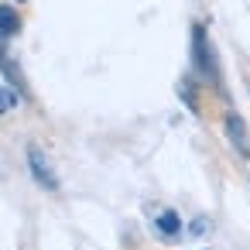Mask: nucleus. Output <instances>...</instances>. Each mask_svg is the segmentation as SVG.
<instances>
[{"label":"nucleus","instance_id":"nucleus-4","mask_svg":"<svg viewBox=\"0 0 250 250\" xmlns=\"http://www.w3.org/2000/svg\"><path fill=\"white\" fill-rule=\"evenodd\" d=\"M154 226H158V233H161L165 240H175V236L182 233V219H178L175 209H161V212L154 216Z\"/></svg>","mask_w":250,"mask_h":250},{"label":"nucleus","instance_id":"nucleus-3","mask_svg":"<svg viewBox=\"0 0 250 250\" xmlns=\"http://www.w3.org/2000/svg\"><path fill=\"white\" fill-rule=\"evenodd\" d=\"M28 168H31V175H35V182L42 185V188H48V192H55L59 188V178H55V171H52V165L45 161V154H42V147H28Z\"/></svg>","mask_w":250,"mask_h":250},{"label":"nucleus","instance_id":"nucleus-1","mask_svg":"<svg viewBox=\"0 0 250 250\" xmlns=\"http://www.w3.org/2000/svg\"><path fill=\"white\" fill-rule=\"evenodd\" d=\"M192 69L202 76V79H209V83H219V62H216V52H212V45H209V38H206V28H192Z\"/></svg>","mask_w":250,"mask_h":250},{"label":"nucleus","instance_id":"nucleus-7","mask_svg":"<svg viewBox=\"0 0 250 250\" xmlns=\"http://www.w3.org/2000/svg\"><path fill=\"white\" fill-rule=\"evenodd\" d=\"M18 4H24V0H18Z\"/></svg>","mask_w":250,"mask_h":250},{"label":"nucleus","instance_id":"nucleus-2","mask_svg":"<svg viewBox=\"0 0 250 250\" xmlns=\"http://www.w3.org/2000/svg\"><path fill=\"white\" fill-rule=\"evenodd\" d=\"M223 130H226L233 151H236L243 161H250V130H247V124H243V117H240L236 110H226V117H223Z\"/></svg>","mask_w":250,"mask_h":250},{"label":"nucleus","instance_id":"nucleus-6","mask_svg":"<svg viewBox=\"0 0 250 250\" xmlns=\"http://www.w3.org/2000/svg\"><path fill=\"white\" fill-rule=\"evenodd\" d=\"M178 93H182L185 106H188L192 113H199V100H195V79H182V83H178Z\"/></svg>","mask_w":250,"mask_h":250},{"label":"nucleus","instance_id":"nucleus-5","mask_svg":"<svg viewBox=\"0 0 250 250\" xmlns=\"http://www.w3.org/2000/svg\"><path fill=\"white\" fill-rule=\"evenodd\" d=\"M21 31V18L11 4H0V38H14Z\"/></svg>","mask_w":250,"mask_h":250}]
</instances>
